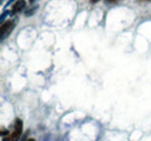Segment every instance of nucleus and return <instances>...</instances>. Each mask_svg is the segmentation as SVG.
<instances>
[{"instance_id":"1","label":"nucleus","mask_w":151,"mask_h":141,"mask_svg":"<svg viewBox=\"0 0 151 141\" xmlns=\"http://www.w3.org/2000/svg\"><path fill=\"white\" fill-rule=\"evenodd\" d=\"M22 133V120L17 118L13 123L12 130L7 132L6 135L2 137V141H18Z\"/></svg>"},{"instance_id":"2","label":"nucleus","mask_w":151,"mask_h":141,"mask_svg":"<svg viewBox=\"0 0 151 141\" xmlns=\"http://www.w3.org/2000/svg\"><path fill=\"white\" fill-rule=\"evenodd\" d=\"M14 27H15V22L13 20H8L6 22H2V24H1V39L7 38L8 35L13 31Z\"/></svg>"},{"instance_id":"3","label":"nucleus","mask_w":151,"mask_h":141,"mask_svg":"<svg viewBox=\"0 0 151 141\" xmlns=\"http://www.w3.org/2000/svg\"><path fill=\"white\" fill-rule=\"evenodd\" d=\"M24 7H26V1H24V0H17V1L13 4V6H12L11 15H14V14L21 12L22 9H24Z\"/></svg>"},{"instance_id":"4","label":"nucleus","mask_w":151,"mask_h":141,"mask_svg":"<svg viewBox=\"0 0 151 141\" xmlns=\"http://www.w3.org/2000/svg\"><path fill=\"white\" fill-rule=\"evenodd\" d=\"M117 1H120V0H106V2H109V4H115Z\"/></svg>"},{"instance_id":"5","label":"nucleus","mask_w":151,"mask_h":141,"mask_svg":"<svg viewBox=\"0 0 151 141\" xmlns=\"http://www.w3.org/2000/svg\"><path fill=\"white\" fill-rule=\"evenodd\" d=\"M14 1H17V0H8V1H7V4H6V6H9V5H11V4H13Z\"/></svg>"},{"instance_id":"6","label":"nucleus","mask_w":151,"mask_h":141,"mask_svg":"<svg viewBox=\"0 0 151 141\" xmlns=\"http://www.w3.org/2000/svg\"><path fill=\"white\" fill-rule=\"evenodd\" d=\"M98 1H99V0H91L92 4H95V2H98Z\"/></svg>"},{"instance_id":"7","label":"nucleus","mask_w":151,"mask_h":141,"mask_svg":"<svg viewBox=\"0 0 151 141\" xmlns=\"http://www.w3.org/2000/svg\"><path fill=\"white\" fill-rule=\"evenodd\" d=\"M27 141H35V139H27Z\"/></svg>"},{"instance_id":"8","label":"nucleus","mask_w":151,"mask_h":141,"mask_svg":"<svg viewBox=\"0 0 151 141\" xmlns=\"http://www.w3.org/2000/svg\"><path fill=\"white\" fill-rule=\"evenodd\" d=\"M29 1H30V2H34V1H35V0H29Z\"/></svg>"},{"instance_id":"9","label":"nucleus","mask_w":151,"mask_h":141,"mask_svg":"<svg viewBox=\"0 0 151 141\" xmlns=\"http://www.w3.org/2000/svg\"><path fill=\"white\" fill-rule=\"evenodd\" d=\"M24 139H26V138H23V139H22L21 141H27V140H24Z\"/></svg>"},{"instance_id":"10","label":"nucleus","mask_w":151,"mask_h":141,"mask_svg":"<svg viewBox=\"0 0 151 141\" xmlns=\"http://www.w3.org/2000/svg\"><path fill=\"white\" fill-rule=\"evenodd\" d=\"M145 1H151V0H145Z\"/></svg>"}]
</instances>
